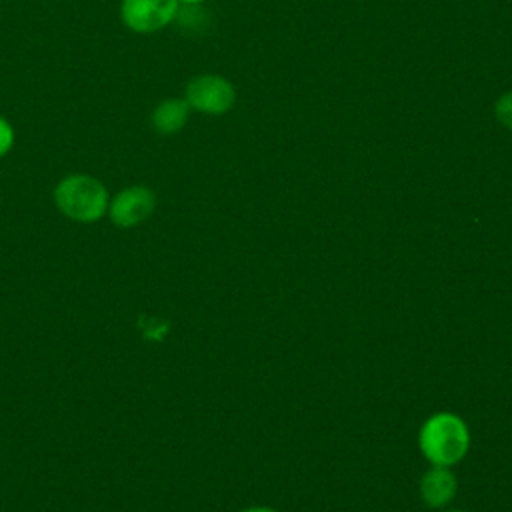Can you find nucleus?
<instances>
[{"mask_svg": "<svg viewBox=\"0 0 512 512\" xmlns=\"http://www.w3.org/2000/svg\"><path fill=\"white\" fill-rule=\"evenodd\" d=\"M108 202L106 186L90 174H68L54 188L56 208L80 224H92L106 216Z\"/></svg>", "mask_w": 512, "mask_h": 512, "instance_id": "f257e3e1", "label": "nucleus"}, {"mask_svg": "<svg viewBox=\"0 0 512 512\" xmlns=\"http://www.w3.org/2000/svg\"><path fill=\"white\" fill-rule=\"evenodd\" d=\"M418 444L426 460L434 466H452L468 452L470 434L462 418L450 412H440L424 422Z\"/></svg>", "mask_w": 512, "mask_h": 512, "instance_id": "f03ea898", "label": "nucleus"}, {"mask_svg": "<svg viewBox=\"0 0 512 512\" xmlns=\"http://www.w3.org/2000/svg\"><path fill=\"white\" fill-rule=\"evenodd\" d=\"M184 100L196 112L222 116L234 106L236 90L232 82L220 74H200L186 84Z\"/></svg>", "mask_w": 512, "mask_h": 512, "instance_id": "7ed1b4c3", "label": "nucleus"}, {"mask_svg": "<svg viewBox=\"0 0 512 512\" xmlns=\"http://www.w3.org/2000/svg\"><path fill=\"white\" fill-rule=\"evenodd\" d=\"M156 208V194L152 188L134 184L116 192L108 202L106 216L118 228H134L148 220Z\"/></svg>", "mask_w": 512, "mask_h": 512, "instance_id": "20e7f679", "label": "nucleus"}, {"mask_svg": "<svg viewBox=\"0 0 512 512\" xmlns=\"http://www.w3.org/2000/svg\"><path fill=\"white\" fill-rule=\"evenodd\" d=\"M178 0H122L120 18L138 34H152L176 20Z\"/></svg>", "mask_w": 512, "mask_h": 512, "instance_id": "39448f33", "label": "nucleus"}, {"mask_svg": "<svg viewBox=\"0 0 512 512\" xmlns=\"http://www.w3.org/2000/svg\"><path fill=\"white\" fill-rule=\"evenodd\" d=\"M456 486V476L448 466H434L420 480V496L430 508H440L456 496Z\"/></svg>", "mask_w": 512, "mask_h": 512, "instance_id": "423d86ee", "label": "nucleus"}, {"mask_svg": "<svg viewBox=\"0 0 512 512\" xmlns=\"http://www.w3.org/2000/svg\"><path fill=\"white\" fill-rule=\"evenodd\" d=\"M190 110L192 108L188 106V102L184 98L162 100L152 110V116H150L154 132H158L162 136H172V134L180 132L190 118Z\"/></svg>", "mask_w": 512, "mask_h": 512, "instance_id": "0eeeda50", "label": "nucleus"}, {"mask_svg": "<svg viewBox=\"0 0 512 512\" xmlns=\"http://www.w3.org/2000/svg\"><path fill=\"white\" fill-rule=\"evenodd\" d=\"M494 116L504 128L512 130V90L498 96L494 104Z\"/></svg>", "mask_w": 512, "mask_h": 512, "instance_id": "6e6552de", "label": "nucleus"}, {"mask_svg": "<svg viewBox=\"0 0 512 512\" xmlns=\"http://www.w3.org/2000/svg\"><path fill=\"white\" fill-rule=\"evenodd\" d=\"M14 140H16V134L12 124L0 116V158H4L12 150Z\"/></svg>", "mask_w": 512, "mask_h": 512, "instance_id": "1a4fd4ad", "label": "nucleus"}, {"mask_svg": "<svg viewBox=\"0 0 512 512\" xmlns=\"http://www.w3.org/2000/svg\"><path fill=\"white\" fill-rule=\"evenodd\" d=\"M182 6H200L204 0H178Z\"/></svg>", "mask_w": 512, "mask_h": 512, "instance_id": "9d476101", "label": "nucleus"}, {"mask_svg": "<svg viewBox=\"0 0 512 512\" xmlns=\"http://www.w3.org/2000/svg\"><path fill=\"white\" fill-rule=\"evenodd\" d=\"M242 512H274V510L264 508V506H254V508H246V510H242Z\"/></svg>", "mask_w": 512, "mask_h": 512, "instance_id": "9b49d317", "label": "nucleus"}, {"mask_svg": "<svg viewBox=\"0 0 512 512\" xmlns=\"http://www.w3.org/2000/svg\"><path fill=\"white\" fill-rule=\"evenodd\" d=\"M452 512H462V510H452Z\"/></svg>", "mask_w": 512, "mask_h": 512, "instance_id": "f8f14e48", "label": "nucleus"}]
</instances>
